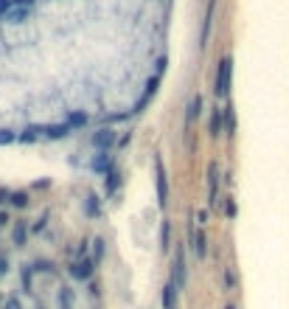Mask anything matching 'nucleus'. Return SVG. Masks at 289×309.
<instances>
[{
    "label": "nucleus",
    "instance_id": "f257e3e1",
    "mask_svg": "<svg viewBox=\"0 0 289 309\" xmlns=\"http://www.w3.org/2000/svg\"><path fill=\"white\" fill-rule=\"evenodd\" d=\"M227 82H230V59H222L216 76V93H227Z\"/></svg>",
    "mask_w": 289,
    "mask_h": 309
},
{
    "label": "nucleus",
    "instance_id": "f03ea898",
    "mask_svg": "<svg viewBox=\"0 0 289 309\" xmlns=\"http://www.w3.org/2000/svg\"><path fill=\"white\" fill-rule=\"evenodd\" d=\"M213 9H216V0H208V12H205V17H202L200 42H208V34H211V25H213Z\"/></svg>",
    "mask_w": 289,
    "mask_h": 309
}]
</instances>
